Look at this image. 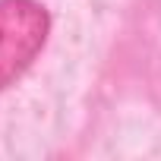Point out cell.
<instances>
[{"label":"cell","instance_id":"1","mask_svg":"<svg viewBox=\"0 0 161 161\" xmlns=\"http://www.w3.org/2000/svg\"><path fill=\"white\" fill-rule=\"evenodd\" d=\"M51 35V13L38 0H0V92L35 63Z\"/></svg>","mask_w":161,"mask_h":161}]
</instances>
